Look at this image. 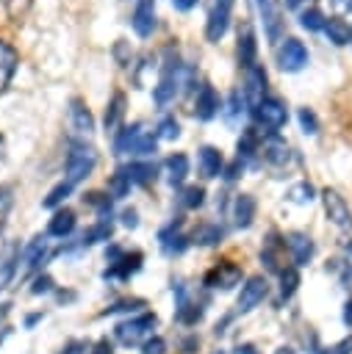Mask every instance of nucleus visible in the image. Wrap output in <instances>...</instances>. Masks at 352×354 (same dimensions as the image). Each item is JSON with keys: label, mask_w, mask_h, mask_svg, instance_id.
<instances>
[{"label": "nucleus", "mask_w": 352, "mask_h": 354, "mask_svg": "<svg viewBox=\"0 0 352 354\" xmlns=\"http://www.w3.org/2000/svg\"><path fill=\"white\" fill-rule=\"evenodd\" d=\"M97 166V152L94 147H86V144H72L69 155H67V163H64V180L69 185H78L83 183Z\"/></svg>", "instance_id": "f257e3e1"}, {"label": "nucleus", "mask_w": 352, "mask_h": 354, "mask_svg": "<svg viewBox=\"0 0 352 354\" xmlns=\"http://www.w3.org/2000/svg\"><path fill=\"white\" fill-rule=\"evenodd\" d=\"M155 324H158V318H155L152 313H141V315H136V318H127V321L116 324L114 337H116L122 346H139V343H144V340L150 337V332H152Z\"/></svg>", "instance_id": "f03ea898"}, {"label": "nucleus", "mask_w": 352, "mask_h": 354, "mask_svg": "<svg viewBox=\"0 0 352 354\" xmlns=\"http://www.w3.org/2000/svg\"><path fill=\"white\" fill-rule=\"evenodd\" d=\"M322 202H324V213H327L330 224L338 227L341 232H352V210L344 202V196L338 191H333V188H324L322 191Z\"/></svg>", "instance_id": "7ed1b4c3"}, {"label": "nucleus", "mask_w": 352, "mask_h": 354, "mask_svg": "<svg viewBox=\"0 0 352 354\" xmlns=\"http://www.w3.org/2000/svg\"><path fill=\"white\" fill-rule=\"evenodd\" d=\"M308 64V50L299 39H283L280 47H277V66L283 72H299L302 66Z\"/></svg>", "instance_id": "20e7f679"}, {"label": "nucleus", "mask_w": 352, "mask_h": 354, "mask_svg": "<svg viewBox=\"0 0 352 354\" xmlns=\"http://www.w3.org/2000/svg\"><path fill=\"white\" fill-rule=\"evenodd\" d=\"M244 100L252 108H258L266 100V72L258 64H252L247 69V75H244Z\"/></svg>", "instance_id": "39448f33"}, {"label": "nucleus", "mask_w": 352, "mask_h": 354, "mask_svg": "<svg viewBox=\"0 0 352 354\" xmlns=\"http://www.w3.org/2000/svg\"><path fill=\"white\" fill-rule=\"evenodd\" d=\"M266 293H269V282L263 277H249L247 285H241V293H238V301H236L238 313H249L252 307H258L266 299Z\"/></svg>", "instance_id": "423d86ee"}, {"label": "nucleus", "mask_w": 352, "mask_h": 354, "mask_svg": "<svg viewBox=\"0 0 352 354\" xmlns=\"http://www.w3.org/2000/svg\"><path fill=\"white\" fill-rule=\"evenodd\" d=\"M252 3H255V8H258L261 25H263V30H266V39H269L272 44L280 41V36H283V19H280V11H277L274 0H252Z\"/></svg>", "instance_id": "0eeeda50"}, {"label": "nucleus", "mask_w": 352, "mask_h": 354, "mask_svg": "<svg viewBox=\"0 0 352 354\" xmlns=\"http://www.w3.org/2000/svg\"><path fill=\"white\" fill-rule=\"evenodd\" d=\"M255 116H258V122H261L266 130H280V127L285 124V119H288V108H285L280 100L269 97V100H263V102L255 108Z\"/></svg>", "instance_id": "6e6552de"}, {"label": "nucleus", "mask_w": 352, "mask_h": 354, "mask_svg": "<svg viewBox=\"0 0 352 354\" xmlns=\"http://www.w3.org/2000/svg\"><path fill=\"white\" fill-rule=\"evenodd\" d=\"M230 11H233V3H213L211 14H208V22H205V39L208 41H219L227 33Z\"/></svg>", "instance_id": "1a4fd4ad"}, {"label": "nucleus", "mask_w": 352, "mask_h": 354, "mask_svg": "<svg viewBox=\"0 0 352 354\" xmlns=\"http://www.w3.org/2000/svg\"><path fill=\"white\" fill-rule=\"evenodd\" d=\"M130 25H133L136 36H141V39L152 36V30H155V6H152V0H139L136 3Z\"/></svg>", "instance_id": "9d476101"}, {"label": "nucleus", "mask_w": 352, "mask_h": 354, "mask_svg": "<svg viewBox=\"0 0 352 354\" xmlns=\"http://www.w3.org/2000/svg\"><path fill=\"white\" fill-rule=\"evenodd\" d=\"M241 282V268L236 263H225V266H216L205 274V285L211 288H222V290H230L233 285Z\"/></svg>", "instance_id": "9b49d317"}, {"label": "nucleus", "mask_w": 352, "mask_h": 354, "mask_svg": "<svg viewBox=\"0 0 352 354\" xmlns=\"http://www.w3.org/2000/svg\"><path fill=\"white\" fill-rule=\"evenodd\" d=\"M285 246H288V254H291L294 266H308L310 263V257H313V241H310V235H305V232H288Z\"/></svg>", "instance_id": "f8f14e48"}, {"label": "nucleus", "mask_w": 352, "mask_h": 354, "mask_svg": "<svg viewBox=\"0 0 352 354\" xmlns=\"http://www.w3.org/2000/svg\"><path fill=\"white\" fill-rule=\"evenodd\" d=\"M219 111H222L219 94L213 91V86H202V88L197 91V102H194V116H197V119H202V122H208V119H213V116H216Z\"/></svg>", "instance_id": "ddd939ff"}, {"label": "nucleus", "mask_w": 352, "mask_h": 354, "mask_svg": "<svg viewBox=\"0 0 352 354\" xmlns=\"http://www.w3.org/2000/svg\"><path fill=\"white\" fill-rule=\"evenodd\" d=\"M69 127L78 136H91L94 133V116H91V111L80 100H72L69 102Z\"/></svg>", "instance_id": "4468645a"}, {"label": "nucleus", "mask_w": 352, "mask_h": 354, "mask_svg": "<svg viewBox=\"0 0 352 354\" xmlns=\"http://www.w3.org/2000/svg\"><path fill=\"white\" fill-rule=\"evenodd\" d=\"M17 64H19L17 50L6 39H0V94L8 88V83H11L14 72H17Z\"/></svg>", "instance_id": "2eb2a0df"}, {"label": "nucleus", "mask_w": 352, "mask_h": 354, "mask_svg": "<svg viewBox=\"0 0 352 354\" xmlns=\"http://www.w3.org/2000/svg\"><path fill=\"white\" fill-rule=\"evenodd\" d=\"M197 166H200V174H202L205 180L219 177V174H222V166H225L222 152H219L216 147H202L200 155H197Z\"/></svg>", "instance_id": "dca6fc26"}, {"label": "nucleus", "mask_w": 352, "mask_h": 354, "mask_svg": "<svg viewBox=\"0 0 352 354\" xmlns=\"http://www.w3.org/2000/svg\"><path fill=\"white\" fill-rule=\"evenodd\" d=\"M147 130H144V124L141 122H133L130 127H125V130H119L116 133V138H114V152L116 155H133V149H136V144H139V138L144 136Z\"/></svg>", "instance_id": "f3484780"}, {"label": "nucleus", "mask_w": 352, "mask_h": 354, "mask_svg": "<svg viewBox=\"0 0 352 354\" xmlns=\"http://www.w3.org/2000/svg\"><path fill=\"white\" fill-rule=\"evenodd\" d=\"M261 152H263V160L266 163H272V166H288V160L294 158L291 155V147L285 144V141H280V138H266V144L261 147Z\"/></svg>", "instance_id": "a211bd4d"}, {"label": "nucleus", "mask_w": 352, "mask_h": 354, "mask_svg": "<svg viewBox=\"0 0 352 354\" xmlns=\"http://www.w3.org/2000/svg\"><path fill=\"white\" fill-rule=\"evenodd\" d=\"M233 224L236 227H241V230H247L249 224H252V218H255V199L249 196V194H238L236 199H233Z\"/></svg>", "instance_id": "6ab92c4d"}, {"label": "nucleus", "mask_w": 352, "mask_h": 354, "mask_svg": "<svg viewBox=\"0 0 352 354\" xmlns=\"http://www.w3.org/2000/svg\"><path fill=\"white\" fill-rule=\"evenodd\" d=\"M164 169H166V180H169V185H183V180H186V174H188V158H186L183 152L169 155Z\"/></svg>", "instance_id": "aec40b11"}, {"label": "nucleus", "mask_w": 352, "mask_h": 354, "mask_svg": "<svg viewBox=\"0 0 352 354\" xmlns=\"http://www.w3.org/2000/svg\"><path fill=\"white\" fill-rule=\"evenodd\" d=\"M75 230V213L72 210H55V216L50 218V224H47V235H55V238H64V235H69Z\"/></svg>", "instance_id": "412c9836"}, {"label": "nucleus", "mask_w": 352, "mask_h": 354, "mask_svg": "<svg viewBox=\"0 0 352 354\" xmlns=\"http://www.w3.org/2000/svg\"><path fill=\"white\" fill-rule=\"evenodd\" d=\"M17 263H19V252H17V246H8L6 254L0 257V290H6L11 285V279L17 274Z\"/></svg>", "instance_id": "4be33fe9"}, {"label": "nucleus", "mask_w": 352, "mask_h": 354, "mask_svg": "<svg viewBox=\"0 0 352 354\" xmlns=\"http://www.w3.org/2000/svg\"><path fill=\"white\" fill-rule=\"evenodd\" d=\"M44 252H47V238H44V235H36V238L22 249V266H25V268H36V266L42 263Z\"/></svg>", "instance_id": "5701e85b"}, {"label": "nucleus", "mask_w": 352, "mask_h": 354, "mask_svg": "<svg viewBox=\"0 0 352 354\" xmlns=\"http://www.w3.org/2000/svg\"><path fill=\"white\" fill-rule=\"evenodd\" d=\"M238 64H241L244 69H249V66L255 64V36H252L249 28L238 36Z\"/></svg>", "instance_id": "b1692460"}, {"label": "nucleus", "mask_w": 352, "mask_h": 354, "mask_svg": "<svg viewBox=\"0 0 352 354\" xmlns=\"http://www.w3.org/2000/svg\"><path fill=\"white\" fill-rule=\"evenodd\" d=\"M122 171L127 174L130 185H144V183H150V180L155 177V166H152V163H130V166H125Z\"/></svg>", "instance_id": "393cba45"}, {"label": "nucleus", "mask_w": 352, "mask_h": 354, "mask_svg": "<svg viewBox=\"0 0 352 354\" xmlns=\"http://www.w3.org/2000/svg\"><path fill=\"white\" fill-rule=\"evenodd\" d=\"M122 113H125V94H119V91H116V94L111 97L108 108H105V130H116V124H119Z\"/></svg>", "instance_id": "a878e982"}, {"label": "nucleus", "mask_w": 352, "mask_h": 354, "mask_svg": "<svg viewBox=\"0 0 352 354\" xmlns=\"http://www.w3.org/2000/svg\"><path fill=\"white\" fill-rule=\"evenodd\" d=\"M324 33L333 44H349V25L344 19H327L324 22Z\"/></svg>", "instance_id": "bb28decb"}, {"label": "nucleus", "mask_w": 352, "mask_h": 354, "mask_svg": "<svg viewBox=\"0 0 352 354\" xmlns=\"http://www.w3.org/2000/svg\"><path fill=\"white\" fill-rule=\"evenodd\" d=\"M225 238V230L216 227V224H202L197 232H194V243L200 246H211V243H219Z\"/></svg>", "instance_id": "cd10ccee"}, {"label": "nucleus", "mask_w": 352, "mask_h": 354, "mask_svg": "<svg viewBox=\"0 0 352 354\" xmlns=\"http://www.w3.org/2000/svg\"><path fill=\"white\" fill-rule=\"evenodd\" d=\"M244 105H247V100H244L238 91H233V94L227 97V108L222 111V113H225V122H227V124H236V122L241 119V113H244Z\"/></svg>", "instance_id": "c85d7f7f"}, {"label": "nucleus", "mask_w": 352, "mask_h": 354, "mask_svg": "<svg viewBox=\"0 0 352 354\" xmlns=\"http://www.w3.org/2000/svg\"><path fill=\"white\" fill-rule=\"evenodd\" d=\"M297 285H299L297 268H283L280 271V299H291L294 290H297Z\"/></svg>", "instance_id": "c756f323"}, {"label": "nucleus", "mask_w": 352, "mask_h": 354, "mask_svg": "<svg viewBox=\"0 0 352 354\" xmlns=\"http://www.w3.org/2000/svg\"><path fill=\"white\" fill-rule=\"evenodd\" d=\"M324 14L319 11V8H308V11H302L299 14V25L305 28V30H324Z\"/></svg>", "instance_id": "7c9ffc66"}, {"label": "nucleus", "mask_w": 352, "mask_h": 354, "mask_svg": "<svg viewBox=\"0 0 352 354\" xmlns=\"http://www.w3.org/2000/svg\"><path fill=\"white\" fill-rule=\"evenodd\" d=\"M338 277H341V282L352 290V241L346 243V249H344V257L338 260Z\"/></svg>", "instance_id": "2f4dec72"}, {"label": "nucleus", "mask_w": 352, "mask_h": 354, "mask_svg": "<svg viewBox=\"0 0 352 354\" xmlns=\"http://www.w3.org/2000/svg\"><path fill=\"white\" fill-rule=\"evenodd\" d=\"M69 191H72V185L64 180V183H58V185H55V188H53V191L44 196V202H42V205H44V207H58V205H61V202L69 196Z\"/></svg>", "instance_id": "473e14b6"}, {"label": "nucleus", "mask_w": 352, "mask_h": 354, "mask_svg": "<svg viewBox=\"0 0 352 354\" xmlns=\"http://www.w3.org/2000/svg\"><path fill=\"white\" fill-rule=\"evenodd\" d=\"M313 194H316V191H313L310 183H297V185L288 191V199L297 202V205H308V202L313 199Z\"/></svg>", "instance_id": "72a5a7b5"}, {"label": "nucleus", "mask_w": 352, "mask_h": 354, "mask_svg": "<svg viewBox=\"0 0 352 354\" xmlns=\"http://www.w3.org/2000/svg\"><path fill=\"white\" fill-rule=\"evenodd\" d=\"M155 136H158V138H166V141L177 138V136H180V124H177V119H175V116H164L161 124H158V133H155Z\"/></svg>", "instance_id": "f704fd0d"}, {"label": "nucleus", "mask_w": 352, "mask_h": 354, "mask_svg": "<svg viewBox=\"0 0 352 354\" xmlns=\"http://www.w3.org/2000/svg\"><path fill=\"white\" fill-rule=\"evenodd\" d=\"M108 238H111V224L108 221H100L89 232H83V243H97V241H108Z\"/></svg>", "instance_id": "c9c22d12"}, {"label": "nucleus", "mask_w": 352, "mask_h": 354, "mask_svg": "<svg viewBox=\"0 0 352 354\" xmlns=\"http://www.w3.org/2000/svg\"><path fill=\"white\" fill-rule=\"evenodd\" d=\"M299 127L308 136H316L319 133V119H316V113L310 108H299Z\"/></svg>", "instance_id": "e433bc0d"}, {"label": "nucleus", "mask_w": 352, "mask_h": 354, "mask_svg": "<svg viewBox=\"0 0 352 354\" xmlns=\"http://www.w3.org/2000/svg\"><path fill=\"white\" fill-rule=\"evenodd\" d=\"M202 199H205V191H202L200 185H188V188L183 191V196H180V205H183V207H200Z\"/></svg>", "instance_id": "4c0bfd02"}, {"label": "nucleus", "mask_w": 352, "mask_h": 354, "mask_svg": "<svg viewBox=\"0 0 352 354\" xmlns=\"http://www.w3.org/2000/svg\"><path fill=\"white\" fill-rule=\"evenodd\" d=\"M277 249H280V243L274 241V235L266 241V246H263V252H261V263H266V268H272V271H277Z\"/></svg>", "instance_id": "58836bf2"}, {"label": "nucleus", "mask_w": 352, "mask_h": 354, "mask_svg": "<svg viewBox=\"0 0 352 354\" xmlns=\"http://www.w3.org/2000/svg\"><path fill=\"white\" fill-rule=\"evenodd\" d=\"M141 354H166V340L158 337V335L147 337V340L141 343Z\"/></svg>", "instance_id": "ea45409f"}, {"label": "nucleus", "mask_w": 352, "mask_h": 354, "mask_svg": "<svg viewBox=\"0 0 352 354\" xmlns=\"http://www.w3.org/2000/svg\"><path fill=\"white\" fill-rule=\"evenodd\" d=\"M155 141H158V136H152V133H144V136L139 138V144H136L133 155H150V152H155Z\"/></svg>", "instance_id": "a19ab883"}, {"label": "nucleus", "mask_w": 352, "mask_h": 354, "mask_svg": "<svg viewBox=\"0 0 352 354\" xmlns=\"http://www.w3.org/2000/svg\"><path fill=\"white\" fill-rule=\"evenodd\" d=\"M47 290H53V279L47 277V274H42V277H36L33 279V285H30V293H47Z\"/></svg>", "instance_id": "79ce46f5"}, {"label": "nucleus", "mask_w": 352, "mask_h": 354, "mask_svg": "<svg viewBox=\"0 0 352 354\" xmlns=\"http://www.w3.org/2000/svg\"><path fill=\"white\" fill-rule=\"evenodd\" d=\"M139 307H144V301H141V299H130V301H119V304L108 307L105 315H108V313H127V310H139Z\"/></svg>", "instance_id": "37998d69"}, {"label": "nucleus", "mask_w": 352, "mask_h": 354, "mask_svg": "<svg viewBox=\"0 0 352 354\" xmlns=\"http://www.w3.org/2000/svg\"><path fill=\"white\" fill-rule=\"evenodd\" d=\"M333 11L341 14V17H352V0H330Z\"/></svg>", "instance_id": "c03bdc74"}, {"label": "nucleus", "mask_w": 352, "mask_h": 354, "mask_svg": "<svg viewBox=\"0 0 352 354\" xmlns=\"http://www.w3.org/2000/svg\"><path fill=\"white\" fill-rule=\"evenodd\" d=\"M327 354H352V337H344L341 343L330 346V348H327Z\"/></svg>", "instance_id": "a18cd8bd"}, {"label": "nucleus", "mask_w": 352, "mask_h": 354, "mask_svg": "<svg viewBox=\"0 0 352 354\" xmlns=\"http://www.w3.org/2000/svg\"><path fill=\"white\" fill-rule=\"evenodd\" d=\"M122 224H125V227H130V230H133V227H139V213H136L133 207H130V210H125V213H122Z\"/></svg>", "instance_id": "49530a36"}, {"label": "nucleus", "mask_w": 352, "mask_h": 354, "mask_svg": "<svg viewBox=\"0 0 352 354\" xmlns=\"http://www.w3.org/2000/svg\"><path fill=\"white\" fill-rule=\"evenodd\" d=\"M114 348H111V343H108V337H103V340H97L94 343V348H91V354H111Z\"/></svg>", "instance_id": "de8ad7c7"}, {"label": "nucleus", "mask_w": 352, "mask_h": 354, "mask_svg": "<svg viewBox=\"0 0 352 354\" xmlns=\"http://www.w3.org/2000/svg\"><path fill=\"white\" fill-rule=\"evenodd\" d=\"M11 205V188H0V213Z\"/></svg>", "instance_id": "09e8293b"}, {"label": "nucleus", "mask_w": 352, "mask_h": 354, "mask_svg": "<svg viewBox=\"0 0 352 354\" xmlns=\"http://www.w3.org/2000/svg\"><path fill=\"white\" fill-rule=\"evenodd\" d=\"M172 6H175L177 11H191V8L197 6V0H172Z\"/></svg>", "instance_id": "8fccbe9b"}, {"label": "nucleus", "mask_w": 352, "mask_h": 354, "mask_svg": "<svg viewBox=\"0 0 352 354\" xmlns=\"http://www.w3.org/2000/svg\"><path fill=\"white\" fill-rule=\"evenodd\" d=\"M83 348H86V346H83V343H78V340H75V343H69V346H67V348H64V354H83Z\"/></svg>", "instance_id": "3c124183"}, {"label": "nucleus", "mask_w": 352, "mask_h": 354, "mask_svg": "<svg viewBox=\"0 0 352 354\" xmlns=\"http://www.w3.org/2000/svg\"><path fill=\"white\" fill-rule=\"evenodd\" d=\"M344 324H346V326H352V299L344 304Z\"/></svg>", "instance_id": "603ef678"}, {"label": "nucleus", "mask_w": 352, "mask_h": 354, "mask_svg": "<svg viewBox=\"0 0 352 354\" xmlns=\"http://www.w3.org/2000/svg\"><path fill=\"white\" fill-rule=\"evenodd\" d=\"M36 321H42V313H33V315H28V318H25V326H33Z\"/></svg>", "instance_id": "864d4df0"}, {"label": "nucleus", "mask_w": 352, "mask_h": 354, "mask_svg": "<svg viewBox=\"0 0 352 354\" xmlns=\"http://www.w3.org/2000/svg\"><path fill=\"white\" fill-rule=\"evenodd\" d=\"M283 3H285V8H291V11H297V8H299V6L305 3V0H283Z\"/></svg>", "instance_id": "5fc2aeb1"}, {"label": "nucleus", "mask_w": 352, "mask_h": 354, "mask_svg": "<svg viewBox=\"0 0 352 354\" xmlns=\"http://www.w3.org/2000/svg\"><path fill=\"white\" fill-rule=\"evenodd\" d=\"M8 310H11V304H0V326H3V321L8 315Z\"/></svg>", "instance_id": "6e6d98bb"}, {"label": "nucleus", "mask_w": 352, "mask_h": 354, "mask_svg": "<svg viewBox=\"0 0 352 354\" xmlns=\"http://www.w3.org/2000/svg\"><path fill=\"white\" fill-rule=\"evenodd\" d=\"M238 354H258V351H255V348H252V346H244V348H241V351H238Z\"/></svg>", "instance_id": "4d7b16f0"}, {"label": "nucleus", "mask_w": 352, "mask_h": 354, "mask_svg": "<svg viewBox=\"0 0 352 354\" xmlns=\"http://www.w3.org/2000/svg\"><path fill=\"white\" fill-rule=\"evenodd\" d=\"M274 354H294V348H288V346H285V348H277Z\"/></svg>", "instance_id": "13d9d810"}, {"label": "nucleus", "mask_w": 352, "mask_h": 354, "mask_svg": "<svg viewBox=\"0 0 352 354\" xmlns=\"http://www.w3.org/2000/svg\"><path fill=\"white\" fill-rule=\"evenodd\" d=\"M349 44H352V28H349Z\"/></svg>", "instance_id": "bf43d9fd"}, {"label": "nucleus", "mask_w": 352, "mask_h": 354, "mask_svg": "<svg viewBox=\"0 0 352 354\" xmlns=\"http://www.w3.org/2000/svg\"><path fill=\"white\" fill-rule=\"evenodd\" d=\"M216 3H233V0H216Z\"/></svg>", "instance_id": "052dcab7"}, {"label": "nucleus", "mask_w": 352, "mask_h": 354, "mask_svg": "<svg viewBox=\"0 0 352 354\" xmlns=\"http://www.w3.org/2000/svg\"><path fill=\"white\" fill-rule=\"evenodd\" d=\"M213 354H225V351H213Z\"/></svg>", "instance_id": "680f3d73"}]
</instances>
